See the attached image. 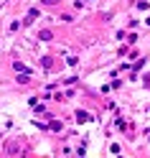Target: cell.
Returning <instances> with one entry per match:
<instances>
[{
  "label": "cell",
  "instance_id": "6da1fadb",
  "mask_svg": "<svg viewBox=\"0 0 150 158\" xmlns=\"http://www.w3.org/2000/svg\"><path fill=\"white\" fill-rule=\"evenodd\" d=\"M54 3H59V0H41V5H54Z\"/></svg>",
  "mask_w": 150,
  "mask_h": 158
}]
</instances>
